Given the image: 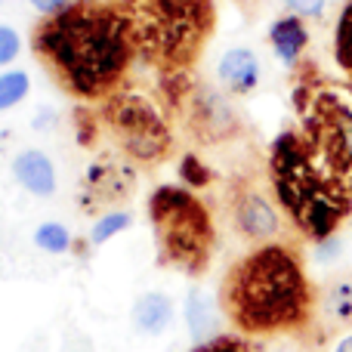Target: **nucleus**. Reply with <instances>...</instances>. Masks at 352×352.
I'll return each instance as SVG.
<instances>
[{
  "instance_id": "nucleus-1",
  "label": "nucleus",
  "mask_w": 352,
  "mask_h": 352,
  "mask_svg": "<svg viewBox=\"0 0 352 352\" xmlns=\"http://www.w3.org/2000/svg\"><path fill=\"white\" fill-rule=\"evenodd\" d=\"M133 50L127 12L118 6H74L50 16L37 31V53L80 96H99L124 74Z\"/></svg>"
},
{
  "instance_id": "nucleus-2",
  "label": "nucleus",
  "mask_w": 352,
  "mask_h": 352,
  "mask_svg": "<svg viewBox=\"0 0 352 352\" xmlns=\"http://www.w3.org/2000/svg\"><path fill=\"white\" fill-rule=\"evenodd\" d=\"M226 306L244 331L291 328L306 316L309 287L297 256L285 248H260L232 269Z\"/></svg>"
},
{
  "instance_id": "nucleus-3",
  "label": "nucleus",
  "mask_w": 352,
  "mask_h": 352,
  "mask_svg": "<svg viewBox=\"0 0 352 352\" xmlns=\"http://www.w3.org/2000/svg\"><path fill=\"white\" fill-rule=\"evenodd\" d=\"M272 176L285 210L297 219L306 235L318 241H324L349 213V192L318 164L309 140L303 136H278L272 146Z\"/></svg>"
},
{
  "instance_id": "nucleus-4",
  "label": "nucleus",
  "mask_w": 352,
  "mask_h": 352,
  "mask_svg": "<svg viewBox=\"0 0 352 352\" xmlns=\"http://www.w3.org/2000/svg\"><path fill=\"white\" fill-rule=\"evenodd\" d=\"M133 43L158 65L195 59L210 28L207 0H127Z\"/></svg>"
},
{
  "instance_id": "nucleus-5",
  "label": "nucleus",
  "mask_w": 352,
  "mask_h": 352,
  "mask_svg": "<svg viewBox=\"0 0 352 352\" xmlns=\"http://www.w3.org/2000/svg\"><path fill=\"white\" fill-rule=\"evenodd\" d=\"M148 213H152L164 260L188 269V272L204 266L213 232L207 210L192 192L179 186H161L148 201Z\"/></svg>"
},
{
  "instance_id": "nucleus-6",
  "label": "nucleus",
  "mask_w": 352,
  "mask_h": 352,
  "mask_svg": "<svg viewBox=\"0 0 352 352\" xmlns=\"http://www.w3.org/2000/svg\"><path fill=\"white\" fill-rule=\"evenodd\" d=\"M306 140L324 167L352 192V102L337 93H318L306 111Z\"/></svg>"
},
{
  "instance_id": "nucleus-7",
  "label": "nucleus",
  "mask_w": 352,
  "mask_h": 352,
  "mask_svg": "<svg viewBox=\"0 0 352 352\" xmlns=\"http://www.w3.org/2000/svg\"><path fill=\"white\" fill-rule=\"evenodd\" d=\"M109 127L121 148L136 161H158L170 148L164 118L140 96H118L109 105Z\"/></svg>"
},
{
  "instance_id": "nucleus-8",
  "label": "nucleus",
  "mask_w": 352,
  "mask_h": 352,
  "mask_svg": "<svg viewBox=\"0 0 352 352\" xmlns=\"http://www.w3.org/2000/svg\"><path fill=\"white\" fill-rule=\"evenodd\" d=\"M12 173H16V179L22 182L31 195H37V198H50V195L56 192V170L47 155L37 152V148H28V152L16 155Z\"/></svg>"
},
{
  "instance_id": "nucleus-9",
  "label": "nucleus",
  "mask_w": 352,
  "mask_h": 352,
  "mask_svg": "<svg viewBox=\"0 0 352 352\" xmlns=\"http://www.w3.org/2000/svg\"><path fill=\"white\" fill-rule=\"evenodd\" d=\"M219 80L235 93H250L256 87V80H260V62H256V56L244 47L229 50L219 59Z\"/></svg>"
},
{
  "instance_id": "nucleus-10",
  "label": "nucleus",
  "mask_w": 352,
  "mask_h": 352,
  "mask_svg": "<svg viewBox=\"0 0 352 352\" xmlns=\"http://www.w3.org/2000/svg\"><path fill=\"white\" fill-rule=\"evenodd\" d=\"M235 219L238 229L248 238H269L278 232V217H275L272 204L266 198H260V195H244L235 210Z\"/></svg>"
},
{
  "instance_id": "nucleus-11",
  "label": "nucleus",
  "mask_w": 352,
  "mask_h": 352,
  "mask_svg": "<svg viewBox=\"0 0 352 352\" xmlns=\"http://www.w3.org/2000/svg\"><path fill=\"white\" fill-rule=\"evenodd\" d=\"M269 41H272L275 56H278L285 65H294V62H297V56L303 53L309 34H306L303 22H300L297 16H285V19H278V22L269 28Z\"/></svg>"
},
{
  "instance_id": "nucleus-12",
  "label": "nucleus",
  "mask_w": 352,
  "mask_h": 352,
  "mask_svg": "<svg viewBox=\"0 0 352 352\" xmlns=\"http://www.w3.org/2000/svg\"><path fill=\"white\" fill-rule=\"evenodd\" d=\"M133 322H136V328L146 331V334H161V331L173 322L170 300H167L164 294H146V297L136 303Z\"/></svg>"
},
{
  "instance_id": "nucleus-13",
  "label": "nucleus",
  "mask_w": 352,
  "mask_h": 352,
  "mask_svg": "<svg viewBox=\"0 0 352 352\" xmlns=\"http://www.w3.org/2000/svg\"><path fill=\"white\" fill-rule=\"evenodd\" d=\"M186 318H188V328H192V334L198 337V340H207V337L213 334V328H217V322H213V306L201 291H195L192 297H188Z\"/></svg>"
},
{
  "instance_id": "nucleus-14",
  "label": "nucleus",
  "mask_w": 352,
  "mask_h": 352,
  "mask_svg": "<svg viewBox=\"0 0 352 352\" xmlns=\"http://www.w3.org/2000/svg\"><path fill=\"white\" fill-rule=\"evenodd\" d=\"M28 74L25 72H6L0 74V109H10V105L22 102L25 96H28Z\"/></svg>"
},
{
  "instance_id": "nucleus-15",
  "label": "nucleus",
  "mask_w": 352,
  "mask_h": 352,
  "mask_svg": "<svg viewBox=\"0 0 352 352\" xmlns=\"http://www.w3.org/2000/svg\"><path fill=\"white\" fill-rule=\"evenodd\" d=\"M34 244L43 250H50V254H65L68 244H72V238H68V229L59 223H43L37 226L34 232Z\"/></svg>"
},
{
  "instance_id": "nucleus-16",
  "label": "nucleus",
  "mask_w": 352,
  "mask_h": 352,
  "mask_svg": "<svg viewBox=\"0 0 352 352\" xmlns=\"http://www.w3.org/2000/svg\"><path fill=\"white\" fill-rule=\"evenodd\" d=\"M130 226V213L124 210H115V213H102V217L93 223V232H90V241L93 244H105L109 238H115L118 232H124Z\"/></svg>"
},
{
  "instance_id": "nucleus-17",
  "label": "nucleus",
  "mask_w": 352,
  "mask_h": 352,
  "mask_svg": "<svg viewBox=\"0 0 352 352\" xmlns=\"http://www.w3.org/2000/svg\"><path fill=\"white\" fill-rule=\"evenodd\" d=\"M192 352H248L238 337H210V340H201Z\"/></svg>"
},
{
  "instance_id": "nucleus-18",
  "label": "nucleus",
  "mask_w": 352,
  "mask_h": 352,
  "mask_svg": "<svg viewBox=\"0 0 352 352\" xmlns=\"http://www.w3.org/2000/svg\"><path fill=\"white\" fill-rule=\"evenodd\" d=\"M19 56V34L6 25H0V65H10Z\"/></svg>"
},
{
  "instance_id": "nucleus-19",
  "label": "nucleus",
  "mask_w": 352,
  "mask_h": 352,
  "mask_svg": "<svg viewBox=\"0 0 352 352\" xmlns=\"http://www.w3.org/2000/svg\"><path fill=\"white\" fill-rule=\"evenodd\" d=\"M285 3L297 16H322L324 12V0H285Z\"/></svg>"
},
{
  "instance_id": "nucleus-20",
  "label": "nucleus",
  "mask_w": 352,
  "mask_h": 352,
  "mask_svg": "<svg viewBox=\"0 0 352 352\" xmlns=\"http://www.w3.org/2000/svg\"><path fill=\"white\" fill-rule=\"evenodd\" d=\"M182 176H186L192 186H201V182H207L210 176H207V170H201V164L195 158H186V164H182Z\"/></svg>"
},
{
  "instance_id": "nucleus-21",
  "label": "nucleus",
  "mask_w": 352,
  "mask_h": 352,
  "mask_svg": "<svg viewBox=\"0 0 352 352\" xmlns=\"http://www.w3.org/2000/svg\"><path fill=\"white\" fill-rule=\"evenodd\" d=\"M334 303H337V316H352V285H343L334 294Z\"/></svg>"
},
{
  "instance_id": "nucleus-22",
  "label": "nucleus",
  "mask_w": 352,
  "mask_h": 352,
  "mask_svg": "<svg viewBox=\"0 0 352 352\" xmlns=\"http://www.w3.org/2000/svg\"><path fill=\"white\" fill-rule=\"evenodd\" d=\"M34 3V10H41L43 16H56V12H62L68 6V0H31Z\"/></svg>"
},
{
  "instance_id": "nucleus-23",
  "label": "nucleus",
  "mask_w": 352,
  "mask_h": 352,
  "mask_svg": "<svg viewBox=\"0 0 352 352\" xmlns=\"http://www.w3.org/2000/svg\"><path fill=\"white\" fill-rule=\"evenodd\" d=\"M334 352H352V337H346V340L337 343V349H334Z\"/></svg>"
}]
</instances>
